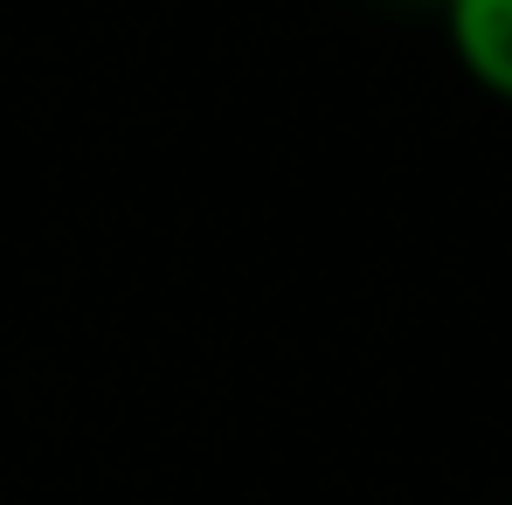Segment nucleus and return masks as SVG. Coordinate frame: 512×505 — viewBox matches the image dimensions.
Instances as JSON below:
<instances>
[{"label": "nucleus", "mask_w": 512, "mask_h": 505, "mask_svg": "<svg viewBox=\"0 0 512 505\" xmlns=\"http://www.w3.org/2000/svg\"><path fill=\"white\" fill-rule=\"evenodd\" d=\"M443 28L464 77L485 97L512 104V0H443Z\"/></svg>", "instance_id": "obj_1"}, {"label": "nucleus", "mask_w": 512, "mask_h": 505, "mask_svg": "<svg viewBox=\"0 0 512 505\" xmlns=\"http://www.w3.org/2000/svg\"><path fill=\"white\" fill-rule=\"evenodd\" d=\"M429 7H443V0H429Z\"/></svg>", "instance_id": "obj_2"}]
</instances>
